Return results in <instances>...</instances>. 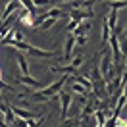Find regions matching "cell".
I'll return each mask as SVG.
<instances>
[{"instance_id":"cell-1","label":"cell","mask_w":127,"mask_h":127,"mask_svg":"<svg viewBox=\"0 0 127 127\" xmlns=\"http://www.w3.org/2000/svg\"><path fill=\"white\" fill-rule=\"evenodd\" d=\"M65 83H67V77L62 75V77L58 81H54L52 85H48V87H44V89H37V91L31 95V98L33 100H42V102H44V100H52L54 96H58V93L62 91V87Z\"/></svg>"},{"instance_id":"cell-2","label":"cell","mask_w":127,"mask_h":127,"mask_svg":"<svg viewBox=\"0 0 127 127\" xmlns=\"http://www.w3.org/2000/svg\"><path fill=\"white\" fill-rule=\"evenodd\" d=\"M14 48H17V52H21V54H27L29 56H35V58H54V56H60L56 50H42V48H37L33 46V44H29V42H14L12 44Z\"/></svg>"},{"instance_id":"cell-3","label":"cell","mask_w":127,"mask_h":127,"mask_svg":"<svg viewBox=\"0 0 127 127\" xmlns=\"http://www.w3.org/2000/svg\"><path fill=\"white\" fill-rule=\"evenodd\" d=\"M108 42H110V46H112V58H114V64L119 67V62H125L123 60V54H121V50H119V37H116L114 33L110 35V39H108Z\"/></svg>"},{"instance_id":"cell-4","label":"cell","mask_w":127,"mask_h":127,"mask_svg":"<svg viewBox=\"0 0 127 127\" xmlns=\"http://www.w3.org/2000/svg\"><path fill=\"white\" fill-rule=\"evenodd\" d=\"M69 106H71V95L60 91V118L62 119L69 118Z\"/></svg>"},{"instance_id":"cell-5","label":"cell","mask_w":127,"mask_h":127,"mask_svg":"<svg viewBox=\"0 0 127 127\" xmlns=\"http://www.w3.org/2000/svg\"><path fill=\"white\" fill-rule=\"evenodd\" d=\"M67 16L71 17L73 21H91L93 16H95V12L93 10H69Z\"/></svg>"},{"instance_id":"cell-6","label":"cell","mask_w":127,"mask_h":127,"mask_svg":"<svg viewBox=\"0 0 127 127\" xmlns=\"http://www.w3.org/2000/svg\"><path fill=\"white\" fill-rule=\"evenodd\" d=\"M10 110H12V114H14L16 118L21 119V121H31V119L35 118V116H33V112L25 110V108H19V106H12Z\"/></svg>"},{"instance_id":"cell-7","label":"cell","mask_w":127,"mask_h":127,"mask_svg":"<svg viewBox=\"0 0 127 127\" xmlns=\"http://www.w3.org/2000/svg\"><path fill=\"white\" fill-rule=\"evenodd\" d=\"M73 46H75V37H73L71 33H67L65 46H64V56H62L65 62H69V60H71V50H73Z\"/></svg>"},{"instance_id":"cell-8","label":"cell","mask_w":127,"mask_h":127,"mask_svg":"<svg viewBox=\"0 0 127 127\" xmlns=\"http://www.w3.org/2000/svg\"><path fill=\"white\" fill-rule=\"evenodd\" d=\"M21 8V2H6V10L2 12V21H6L10 17V14H14V12H19ZM0 21V23H2Z\"/></svg>"},{"instance_id":"cell-9","label":"cell","mask_w":127,"mask_h":127,"mask_svg":"<svg viewBox=\"0 0 127 127\" xmlns=\"http://www.w3.org/2000/svg\"><path fill=\"white\" fill-rule=\"evenodd\" d=\"M16 81L19 85H27V87H42V83L37 81V79H33L31 75H17Z\"/></svg>"},{"instance_id":"cell-10","label":"cell","mask_w":127,"mask_h":127,"mask_svg":"<svg viewBox=\"0 0 127 127\" xmlns=\"http://www.w3.org/2000/svg\"><path fill=\"white\" fill-rule=\"evenodd\" d=\"M123 81H125V75H123V73H121L119 77H114V79L108 83L106 93H116V91H118V87H121V83H123Z\"/></svg>"},{"instance_id":"cell-11","label":"cell","mask_w":127,"mask_h":127,"mask_svg":"<svg viewBox=\"0 0 127 127\" xmlns=\"http://www.w3.org/2000/svg\"><path fill=\"white\" fill-rule=\"evenodd\" d=\"M91 27H93L91 21H81V23L77 25V29H75L71 35L73 37H83V35H87V31H91Z\"/></svg>"},{"instance_id":"cell-12","label":"cell","mask_w":127,"mask_h":127,"mask_svg":"<svg viewBox=\"0 0 127 127\" xmlns=\"http://www.w3.org/2000/svg\"><path fill=\"white\" fill-rule=\"evenodd\" d=\"M14 33H16V29H14V27H12V29H8V31L2 35V39H0V44L12 46V42H14Z\"/></svg>"},{"instance_id":"cell-13","label":"cell","mask_w":127,"mask_h":127,"mask_svg":"<svg viewBox=\"0 0 127 127\" xmlns=\"http://www.w3.org/2000/svg\"><path fill=\"white\" fill-rule=\"evenodd\" d=\"M17 65H19L23 75H29V64H27V60H25V56L21 52H17Z\"/></svg>"},{"instance_id":"cell-14","label":"cell","mask_w":127,"mask_h":127,"mask_svg":"<svg viewBox=\"0 0 127 127\" xmlns=\"http://www.w3.org/2000/svg\"><path fill=\"white\" fill-rule=\"evenodd\" d=\"M110 35H112L110 27H108V25H106V21H104V23H102V44H106V42H108Z\"/></svg>"},{"instance_id":"cell-15","label":"cell","mask_w":127,"mask_h":127,"mask_svg":"<svg viewBox=\"0 0 127 127\" xmlns=\"http://www.w3.org/2000/svg\"><path fill=\"white\" fill-rule=\"evenodd\" d=\"M85 62V54H79V56H75V60H71V67H75V69H79V65Z\"/></svg>"},{"instance_id":"cell-16","label":"cell","mask_w":127,"mask_h":127,"mask_svg":"<svg viewBox=\"0 0 127 127\" xmlns=\"http://www.w3.org/2000/svg\"><path fill=\"white\" fill-rule=\"evenodd\" d=\"M54 23H56V19H54V17H50V19H46V21H42V23L39 25V29H42V31H46V29H50V27H52Z\"/></svg>"},{"instance_id":"cell-17","label":"cell","mask_w":127,"mask_h":127,"mask_svg":"<svg viewBox=\"0 0 127 127\" xmlns=\"http://www.w3.org/2000/svg\"><path fill=\"white\" fill-rule=\"evenodd\" d=\"M42 121H44V118H42V116H39L37 119H31V121H27V127H39Z\"/></svg>"},{"instance_id":"cell-18","label":"cell","mask_w":127,"mask_h":127,"mask_svg":"<svg viewBox=\"0 0 127 127\" xmlns=\"http://www.w3.org/2000/svg\"><path fill=\"white\" fill-rule=\"evenodd\" d=\"M108 6H110L112 10H116V12H118V8H125V2H110Z\"/></svg>"},{"instance_id":"cell-19","label":"cell","mask_w":127,"mask_h":127,"mask_svg":"<svg viewBox=\"0 0 127 127\" xmlns=\"http://www.w3.org/2000/svg\"><path fill=\"white\" fill-rule=\"evenodd\" d=\"M75 42L81 44V46H83V44H87V35H83V37H75Z\"/></svg>"},{"instance_id":"cell-20","label":"cell","mask_w":127,"mask_h":127,"mask_svg":"<svg viewBox=\"0 0 127 127\" xmlns=\"http://www.w3.org/2000/svg\"><path fill=\"white\" fill-rule=\"evenodd\" d=\"M0 127H8V125H6V123H4V121H0Z\"/></svg>"},{"instance_id":"cell-21","label":"cell","mask_w":127,"mask_h":127,"mask_svg":"<svg viewBox=\"0 0 127 127\" xmlns=\"http://www.w3.org/2000/svg\"><path fill=\"white\" fill-rule=\"evenodd\" d=\"M0 102H4V96H2V93H0Z\"/></svg>"},{"instance_id":"cell-22","label":"cell","mask_w":127,"mask_h":127,"mask_svg":"<svg viewBox=\"0 0 127 127\" xmlns=\"http://www.w3.org/2000/svg\"><path fill=\"white\" fill-rule=\"evenodd\" d=\"M0 121H4V116H2V112H0Z\"/></svg>"}]
</instances>
